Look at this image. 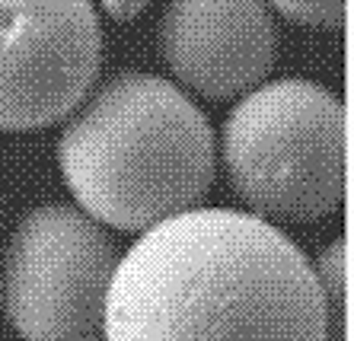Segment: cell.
Returning <instances> with one entry per match:
<instances>
[{
    "label": "cell",
    "mask_w": 354,
    "mask_h": 341,
    "mask_svg": "<svg viewBox=\"0 0 354 341\" xmlns=\"http://www.w3.org/2000/svg\"><path fill=\"white\" fill-rule=\"evenodd\" d=\"M102 3H106V10L109 13H115L118 19L134 17V13L144 7V0H102Z\"/></svg>",
    "instance_id": "9"
},
{
    "label": "cell",
    "mask_w": 354,
    "mask_h": 341,
    "mask_svg": "<svg viewBox=\"0 0 354 341\" xmlns=\"http://www.w3.org/2000/svg\"><path fill=\"white\" fill-rule=\"evenodd\" d=\"M118 258V242L90 214L39 204L0 252V309L23 341L99 338Z\"/></svg>",
    "instance_id": "4"
},
{
    "label": "cell",
    "mask_w": 354,
    "mask_h": 341,
    "mask_svg": "<svg viewBox=\"0 0 354 341\" xmlns=\"http://www.w3.org/2000/svg\"><path fill=\"white\" fill-rule=\"evenodd\" d=\"M58 166L83 214L147 233L205 201L214 182V131L176 84L124 70L67 115Z\"/></svg>",
    "instance_id": "2"
},
{
    "label": "cell",
    "mask_w": 354,
    "mask_h": 341,
    "mask_svg": "<svg viewBox=\"0 0 354 341\" xmlns=\"http://www.w3.org/2000/svg\"><path fill=\"white\" fill-rule=\"evenodd\" d=\"M157 35L166 67L207 99L252 92L278 55L265 0H169Z\"/></svg>",
    "instance_id": "6"
},
{
    "label": "cell",
    "mask_w": 354,
    "mask_h": 341,
    "mask_svg": "<svg viewBox=\"0 0 354 341\" xmlns=\"http://www.w3.org/2000/svg\"><path fill=\"white\" fill-rule=\"evenodd\" d=\"M83 341H102V338H83Z\"/></svg>",
    "instance_id": "10"
},
{
    "label": "cell",
    "mask_w": 354,
    "mask_h": 341,
    "mask_svg": "<svg viewBox=\"0 0 354 341\" xmlns=\"http://www.w3.org/2000/svg\"><path fill=\"white\" fill-rule=\"evenodd\" d=\"M278 13L294 23L316 26V29H338L345 23L348 0H268Z\"/></svg>",
    "instance_id": "8"
},
{
    "label": "cell",
    "mask_w": 354,
    "mask_h": 341,
    "mask_svg": "<svg viewBox=\"0 0 354 341\" xmlns=\"http://www.w3.org/2000/svg\"><path fill=\"white\" fill-rule=\"evenodd\" d=\"M102 64L93 0H0V131L67 118Z\"/></svg>",
    "instance_id": "5"
},
{
    "label": "cell",
    "mask_w": 354,
    "mask_h": 341,
    "mask_svg": "<svg viewBox=\"0 0 354 341\" xmlns=\"http://www.w3.org/2000/svg\"><path fill=\"white\" fill-rule=\"evenodd\" d=\"M106 341H326L313 262L246 211L195 208L118 258Z\"/></svg>",
    "instance_id": "1"
},
{
    "label": "cell",
    "mask_w": 354,
    "mask_h": 341,
    "mask_svg": "<svg viewBox=\"0 0 354 341\" xmlns=\"http://www.w3.org/2000/svg\"><path fill=\"white\" fill-rule=\"evenodd\" d=\"M221 157L252 217L313 224L345 198V108L313 80L262 84L230 108Z\"/></svg>",
    "instance_id": "3"
},
{
    "label": "cell",
    "mask_w": 354,
    "mask_h": 341,
    "mask_svg": "<svg viewBox=\"0 0 354 341\" xmlns=\"http://www.w3.org/2000/svg\"><path fill=\"white\" fill-rule=\"evenodd\" d=\"M326 341H348V242L332 240L313 265Z\"/></svg>",
    "instance_id": "7"
}]
</instances>
